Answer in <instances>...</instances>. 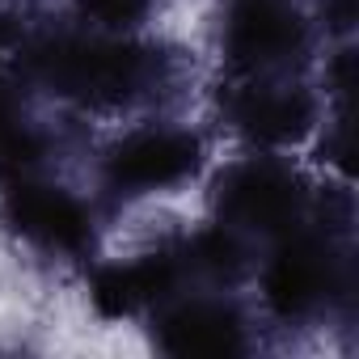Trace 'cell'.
Masks as SVG:
<instances>
[{"label":"cell","mask_w":359,"mask_h":359,"mask_svg":"<svg viewBox=\"0 0 359 359\" xmlns=\"http://www.w3.org/2000/svg\"><path fill=\"white\" fill-rule=\"evenodd\" d=\"M173 283V262L169 258H144L135 266H110L93 279V304L106 317H123L135 304L161 296Z\"/></svg>","instance_id":"9c48e42d"},{"label":"cell","mask_w":359,"mask_h":359,"mask_svg":"<svg viewBox=\"0 0 359 359\" xmlns=\"http://www.w3.org/2000/svg\"><path fill=\"white\" fill-rule=\"evenodd\" d=\"M39 72L60 93L114 102V97L135 93L152 76V60L148 51L118 47V43H55L39 55Z\"/></svg>","instance_id":"6da1fadb"},{"label":"cell","mask_w":359,"mask_h":359,"mask_svg":"<svg viewBox=\"0 0 359 359\" xmlns=\"http://www.w3.org/2000/svg\"><path fill=\"white\" fill-rule=\"evenodd\" d=\"M161 342L169 355H237L241 351V325L229 309L187 304L173 317H165Z\"/></svg>","instance_id":"8992f818"},{"label":"cell","mask_w":359,"mask_h":359,"mask_svg":"<svg viewBox=\"0 0 359 359\" xmlns=\"http://www.w3.org/2000/svg\"><path fill=\"white\" fill-rule=\"evenodd\" d=\"M233 118L266 140V144H283V140H296L309 118H313V102L300 93V89H245L237 102H233Z\"/></svg>","instance_id":"ba28073f"},{"label":"cell","mask_w":359,"mask_h":359,"mask_svg":"<svg viewBox=\"0 0 359 359\" xmlns=\"http://www.w3.org/2000/svg\"><path fill=\"white\" fill-rule=\"evenodd\" d=\"M9 220L18 233L51 250H81L89 241L85 208L55 187H18L9 199Z\"/></svg>","instance_id":"277c9868"},{"label":"cell","mask_w":359,"mask_h":359,"mask_svg":"<svg viewBox=\"0 0 359 359\" xmlns=\"http://www.w3.org/2000/svg\"><path fill=\"white\" fill-rule=\"evenodd\" d=\"M296 47H300V22H296V13H287L279 5L254 0L250 9H241L233 18L229 51L241 64H275V60H287Z\"/></svg>","instance_id":"5b68a950"},{"label":"cell","mask_w":359,"mask_h":359,"mask_svg":"<svg viewBox=\"0 0 359 359\" xmlns=\"http://www.w3.org/2000/svg\"><path fill=\"white\" fill-rule=\"evenodd\" d=\"M34 161H39V135L0 97V173H22Z\"/></svg>","instance_id":"30bf717a"},{"label":"cell","mask_w":359,"mask_h":359,"mask_svg":"<svg viewBox=\"0 0 359 359\" xmlns=\"http://www.w3.org/2000/svg\"><path fill=\"white\" fill-rule=\"evenodd\" d=\"M199 165V144L182 131H140L110 152V177L131 191H152L187 177Z\"/></svg>","instance_id":"7a4b0ae2"},{"label":"cell","mask_w":359,"mask_h":359,"mask_svg":"<svg viewBox=\"0 0 359 359\" xmlns=\"http://www.w3.org/2000/svg\"><path fill=\"white\" fill-rule=\"evenodd\" d=\"M85 13L102 26H131L144 9H148V0H81Z\"/></svg>","instance_id":"7c38bea8"},{"label":"cell","mask_w":359,"mask_h":359,"mask_svg":"<svg viewBox=\"0 0 359 359\" xmlns=\"http://www.w3.org/2000/svg\"><path fill=\"white\" fill-rule=\"evenodd\" d=\"M325 283H330V266H325V254L313 241L287 245L271 262V271H266V296H271V304L279 313H304V309H313L325 296Z\"/></svg>","instance_id":"52a82bcc"},{"label":"cell","mask_w":359,"mask_h":359,"mask_svg":"<svg viewBox=\"0 0 359 359\" xmlns=\"http://www.w3.org/2000/svg\"><path fill=\"white\" fill-rule=\"evenodd\" d=\"M296 203H300V191L296 182L275 169V165H241L224 177L220 187V208L229 220L237 224H250V229H283L292 224L296 216Z\"/></svg>","instance_id":"3957f363"},{"label":"cell","mask_w":359,"mask_h":359,"mask_svg":"<svg viewBox=\"0 0 359 359\" xmlns=\"http://www.w3.org/2000/svg\"><path fill=\"white\" fill-rule=\"evenodd\" d=\"M195 258H199V266H208V271H216V275H237V266H241V245H237L233 237H224V233H208V237H199Z\"/></svg>","instance_id":"8fae6325"}]
</instances>
